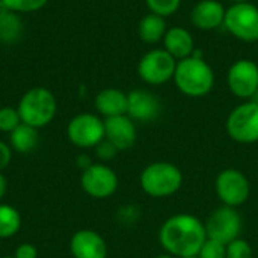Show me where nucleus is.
<instances>
[{
  "label": "nucleus",
  "mask_w": 258,
  "mask_h": 258,
  "mask_svg": "<svg viewBox=\"0 0 258 258\" xmlns=\"http://www.w3.org/2000/svg\"><path fill=\"white\" fill-rule=\"evenodd\" d=\"M207 240L204 222L194 215H174L159 230V242L163 249L175 258L198 255Z\"/></svg>",
  "instance_id": "1"
},
{
  "label": "nucleus",
  "mask_w": 258,
  "mask_h": 258,
  "mask_svg": "<svg viewBox=\"0 0 258 258\" xmlns=\"http://www.w3.org/2000/svg\"><path fill=\"white\" fill-rule=\"evenodd\" d=\"M174 83L178 91L187 97H206L215 86V71L207 60L194 53L192 56L177 60Z\"/></svg>",
  "instance_id": "2"
},
{
  "label": "nucleus",
  "mask_w": 258,
  "mask_h": 258,
  "mask_svg": "<svg viewBox=\"0 0 258 258\" xmlns=\"http://www.w3.org/2000/svg\"><path fill=\"white\" fill-rule=\"evenodd\" d=\"M17 110L20 113L21 122L35 128H42L56 116L57 101L50 89L44 86H35L21 95Z\"/></svg>",
  "instance_id": "3"
},
{
  "label": "nucleus",
  "mask_w": 258,
  "mask_h": 258,
  "mask_svg": "<svg viewBox=\"0 0 258 258\" xmlns=\"http://www.w3.org/2000/svg\"><path fill=\"white\" fill-rule=\"evenodd\" d=\"M142 190L153 198H166L178 192L183 184L181 171L169 162H154L141 174Z\"/></svg>",
  "instance_id": "4"
},
{
  "label": "nucleus",
  "mask_w": 258,
  "mask_h": 258,
  "mask_svg": "<svg viewBox=\"0 0 258 258\" xmlns=\"http://www.w3.org/2000/svg\"><path fill=\"white\" fill-rule=\"evenodd\" d=\"M224 27L239 41H258V6L252 2L233 3L225 11Z\"/></svg>",
  "instance_id": "5"
},
{
  "label": "nucleus",
  "mask_w": 258,
  "mask_h": 258,
  "mask_svg": "<svg viewBox=\"0 0 258 258\" xmlns=\"http://www.w3.org/2000/svg\"><path fill=\"white\" fill-rule=\"evenodd\" d=\"M175 68L177 59H174L165 48H153L139 59L138 76L147 85L159 86L174 79Z\"/></svg>",
  "instance_id": "6"
},
{
  "label": "nucleus",
  "mask_w": 258,
  "mask_h": 258,
  "mask_svg": "<svg viewBox=\"0 0 258 258\" xmlns=\"http://www.w3.org/2000/svg\"><path fill=\"white\" fill-rule=\"evenodd\" d=\"M227 133L239 144L258 142V104L255 101L246 100L230 112Z\"/></svg>",
  "instance_id": "7"
},
{
  "label": "nucleus",
  "mask_w": 258,
  "mask_h": 258,
  "mask_svg": "<svg viewBox=\"0 0 258 258\" xmlns=\"http://www.w3.org/2000/svg\"><path fill=\"white\" fill-rule=\"evenodd\" d=\"M207 239L228 245L240 237L243 221L240 213L234 207L222 206L216 209L204 222Z\"/></svg>",
  "instance_id": "8"
},
{
  "label": "nucleus",
  "mask_w": 258,
  "mask_h": 258,
  "mask_svg": "<svg viewBox=\"0 0 258 258\" xmlns=\"http://www.w3.org/2000/svg\"><path fill=\"white\" fill-rule=\"evenodd\" d=\"M216 195L224 206L237 209L245 204L251 194V184L246 175L234 168L224 169L218 174L215 181Z\"/></svg>",
  "instance_id": "9"
},
{
  "label": "nucleus",
  "mask_w": 258,
  "mask_h": 258,
  "mask_svg": "<svg viewBox=\"0 0 258 258\" xmlns=\"http://www.w3.org/2000/svg\"><path fill=\"white\" fill-rule=\"evenodd\" d=\"M67 136L79 148H95L104 139V119L94 113H79L67 125Z\"/></svg>",
  "instance_id": "10"
},
{
  "label": "nucleus",
  "mask_w": 258,
  "mask_h": 258,
  "mask_svg": "<svg viewBox=\"0 0 258 258\" xmlns=\"http://www.w3.org/2000/svg\"><path fill=\"white\" fill-rule=\"evenodd\" d=\"M227 85L237 98L251 100L258 89V65L251 59L236 60L228 68Z\"/></svg>",
  "instance_id": "11"
},
{
  "label": "nucleus",
  "mask_w": 258,
  "mask_h": 258,
  "mask_svg": "<svg viewBox=\"0 0 258 258\" xmlns=\"http://www.w3.org/2000/svg\"><path fill=\"white\" fill-rule=\"evenodd\" d=\"M82 189L92 198L104 200L118 189V177L112 168L103 163L89 165L82 174Z\"/></svg>",
  "instance_id": "12"
},
{
  "label": "nucleus",
  "mask_w": 258,
  "mask_h": 258,
  "mask_svg": "<svg viewBox=\"0 0 258 258\" xmlns=\"http://www.w3.org/2000/svg\"><path fill=\"white\" fill-rule=\"evenodd\" d=\"M127 115L138 122H151L159 118L162 106L159 98L147 89H133L127 94Z\"/></svg>",
  "instance_id": "13"
},
{
  "label": "nucleus",
  "mask_w": 258,
  "mask_h": 258,
  "mask_svg": "<svg viewBox=\"0 0 258 258\" xmlns=\"http://www.w3.org/2000/svg\"><path fill=\"white\" fill-rule=\"evenodd\" d=\"M104 139L112 142L118 151L132 148L138 139L135 121L128 115H119L104 119Z\"/></svg>",
  "instance_id": "14"
},
{
  "label": "nucleus",
  "mask_w": 258,
  "mask_h": 258,
  "mask_svg": "<svg viewBox=\"0 0 258 258\" xmlns=\"http://www.w3.org/2000/svg\"><path fill=\"white\" fill-rule=\"evenodd\" d=\"M70 249L74 258H107V245L94 230L77 231L71 237Z\"/></svg>",
  "instance_id": "15"
},
{
  "label": "nucleus",
  "mask_w": 258,
  "mask_h": 258,
  "mask_svg": "<svg viewBox=\"0 0 258 258\" xmlns=\"http://www.w3.org/2000/svg\"><path fill=\"white\" fill-rule=\"evenodd\" d=\"M225 11L219 0H200L190 11V21L201 30H215L224 26Z\"/></svg>",
  "instance_id": "16"
},
{
  "label": "nucleus",
  "mask_w": 258,
  "mask_h": 258,
  "mask_svg": "<svg viewBox=\"0 0 258 258\" xmlns=\"http://www.w3.org/2000/svg\"><path fill=\"white\" fill-rule=\"evenodd\" d=\"M162 42L163 48L177 60L186 59L195 53V39L192 33L180 26L168 29Z\"/></svg>",
  "instance_id": "17"
},
{
  "label": "nucleus",
  "mask_w": 258,
  "mask_h": 258,
  "mask_svg": "<svg viewBox=\"0 0 258 258\" xmlns=\"http://www.w3.org/2000/svg\"><path fill=\"white\" fill-rule=\"evenodd\" d=\"M127 94L118 88H106L101 89L95 95V109L97 112L106 118L127 115Z\"/></svg>",
  "instance_id": "18"
},
{
  "label": "nucleus",
  "mask_w": 258,
  "mask_h": 258,
  "mask_svg": "<svg viewBox=\"0 0 258 258\" xmlns=\"http://www.w3.org/2000/svg\"><path fill=\"white\" fill-rule=\"evenodd\" d=\"M166 21L163 17L156 15L153 12H148L141 18L138 23V35L145 44H157L163 41V36L166 33Z\"/></svg>",
  "instance_id": "19"
},
{
  "label": "nucleus",
  "mask_w": 258,
  "mask_h": 258,
  "mask_svg": "<svg viewBox=\"0 0 258 258\" xmlns=\"http://www.w3.org/2000/svg\"><path fill=\"white\" fill-rule=\"evenodd\" d=\"M11 135V147L17 153H30L38 145V128L21 122Z\"/></svg>",
  "instance_id": "20"
},
{
  "label": "nucleus",
  "mask_w": 258,
  "mask_h": 258,
  "mask_svg": "<svg viewBox=\"0 0 258 258\" xmlns=\"http://www.w3.org/2000/svg\"><path fill=\"white\" fill-rule=\"evenodd\" d=\"M23 29L20 14L6 11L0 18V41L5 44H15L21 38Z\"/></svg>",
  "instance_id": "21"
},
{
  "label": "nucleus",
  "mask_w": 258,
  "mask_h": 258,
  "mask_svg": "<svg viewBox=\"0 0 258 258\" xmlns=\"http://www.w3.org/2000/svg\"><path fill=\"white\" fill-rule=\"evenodd\" d=\"M21 227V215L8 204H0V239H9L18 233Z\"/></svg>",
  "instance_id": "22"
},
{
  "label": "nucleus",
  "mask_w": 258,
  "mask_h": 258,
  "mask_svg": "<svg viewBox=\"0 0 258 258\" xmlns=\"http://www.w3.org/2000/svg\"><path fill=\"white\" fill-rule=\"evenodd\" d=\"M8 11L17 12V14H32L36 11H41L48 0H0Z\"/></svg>",
  "instance_id": "23"
},
{
  "label": "nucleus",
  "mask_w": 258,
  "mask_h": 258,
  "mask_svg": "<svg viewBox=\"0 0 258 258\" xmlns=\"http://www.w3.org/2000/svg\"><path fill=\"white\" fill-rule=\"evenodd\" d=\"M145 5L150 12L166 18L174 15L180 9L181 0H145Z\"/></svg>",
  "instance_id": "24"
},
{
  "label": "nucleus",
  "mask_w": 258,
  "mask_h": 258,
  "mask_svg": "<svg viewBox=\"0 0 258 258\" xmlns=\"http://www.w3.org/2000/svg\"><path fill=\"white\" fill-rule=\"evenodd\" d=\"M20 124H21V118H20V113H18L17 107L5 106V107L0 109V132L11 133Z\"/></svg>",
  "instance_id": "25"
},
{
  "label": "nucleus",
  "mask_w": 258,
  "mask_h": 258,
  "mask_svg": "<svg viewBox=\"0 0 258 258\" xmlns=\"http://www.w3.org/2000/svg\"><path fill=\"white\" fill-rule=\"evenodd\" d=\"M200 258H227V245L207 239L198 252Z\"/></svg>",
  "instance_id": "26"
},
{
  "label": "nucleus",
  "mask_w": 258,
  "mask_h": 258,
  "mask_svg": "<svg viewBox=\"0 0 258 258\" xmlns=\"http://www.w3.org/2000/svg\"><path fill=\"white\" fill-rule=\"evenodd\" d=\"M227 258H252V248L243 239H236L227 245Z\"/></svg>",
  "instance_id": "27"
},
{
  "label": "nucleus",
  "mask_w": 258,
  "mask_h": 258,
  "mask_svg": "<svg viewBox=\"0 0 258 258\" xmlns=\"http://www.w3.org/2000/svg\"><path fill=\"white\" fill-rule=\"evenodd\" d=\"M95 153H97L98 159H101V160H110V159H113L116 156L118 150H116V147L112 142H109L107 139H103L95 147Z\"/></svg>",
  "instance_id": "28"
},
{
  "label": "nucleus",
  "mask_w": 258,
  "mask_h": 258,
  "mask_svg": "<svg viewBox=\"0 0 258 258\" xmlns=\"http://www.w3.org/2000/svg\"><path fill=\"white\" fill-rule=\"evenodd\" d=\"M15 258H38V251L33 245L30 243H23L15 249Z\"/></svg>",
  "instance_id": "29"
},
{
  "label": "nucleus",
  "mask_w": 258,
  "mask_h": 258,
  "mask_svg": "<svg viewBox=\"0 0 258 258\" xmlns=\"http://www.w3.org/2000/svg\"><path fill=\"white\" fill-rule=\"evenodd\" d=\"M11 157H12L11 147H9L8 144H5L3 141H0V171L5 169V168L9 165Z\"/></svg>",
  "instance_id": "30"
},
{
  "label": "nucleus",
  "mask_w": 258,
  "mask_h": 258,
  "mask_svg": "<svg viewBox=\"0 0 258 258\" xmlns=\"http://www.w3.org/2000/svg\"><path fill=\"white\" fill-rule=\"evenodd\" d=\"M6 190H8V181H6V177L0 172V201L3 200V197L6 195Z\"/></svg>",
  "instance_id": "31"
},
{
  "label": "nucleus",
  "mask_w": 258,
  "mask_h": 258,
  "mask_svg": "<svg viewBox=\"0 0 258 258\" xmlns=\"http://www.w3.org/2000/svg\"><path fill=\"white\" fill-rule=\"evenodd\" d=\"M6 11H8V9H6V8H5V5H3V3H2V2H0V18H2V17H3V14H5V12H6Z\"/></svg>",
  "instance_id": "32"
},
{
  "label": "nucleus",
  "mask_w": 258,
  "mask_h": 258,
  "mask_svg": "<svg viewBox=\"0 0 258 258\" xmlns=\"http://www.w3.org/2000/svg\"><path fill=\"white\" fill-rule=\"evenodd\" d=\"M156 258H175L174 255H171V254H163V255H159V257Z\"/></svg>",
  "instance_id": "33"
},
{
  "label": "nucleus",
  "mask_w": 258,
  "mask_h": 258,
  "mask_svg": "<svg viewBox=\"0 0 258 258\" xmlns=\"http://www.w3.org/2000/svg\"><path fill=\"white\" fill-rule=\"evenodd\" d=\"M251 100H252V101H255V103H257V104H258V89H257V91H255V94H254V97H252Z\"/></svg>",
  "instance_id": "34"
},
{
  "label": "nucleus",
  "mask_w": 258,
  "mask_h": 258,
  "mask_svg": "<svg viewBox=\"0 0 258 258\" xmlns=\"http://www.w3.org/2000/svg\"><path fill=\"white\" fill-rule=\"evenodd\" d=\"M231 3H245V2H251V0H230Z\"/></svg>",
  "instance_id": "35"
},
{
  "label": "nucleus",
  "mask_w": 258,
  "mask_h": 258,
  "mask_svg": "<svg viewBox=\"0 0 258 258\" xmlns=\"http://www.w3.org/2000/svg\"><path fill=\"white\" fill-rule=\"evenodd\" d=\"M184 258H200L198 255H190V257H184Z\"/></svg>",
  "instance_id": "36"
},
{
  "label": "nucleus",
  "mask_w": 258,
  "mask_h": 258,
  "mask_svg": "<svg viewBox=\"0 0 258 258\" xmlns=\"http://www.w3.org/2000/svg\"><path fill=\"white\" fill-rule=\"evenodd\" d=\"M2 258H15V257H2Z\"/></svg>",
  "instance_id": "37"
}]
</instances>
